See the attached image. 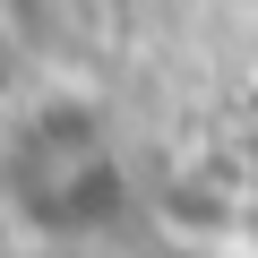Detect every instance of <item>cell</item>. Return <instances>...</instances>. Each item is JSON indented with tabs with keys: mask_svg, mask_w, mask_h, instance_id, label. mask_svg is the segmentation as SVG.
I'll return each instance as SVG.
<instances>
[{
	"mask_svg": "<svg viewBox=\"0 0 258 258\" xmlns=\"http://www.w3.org/2000/svg\"><path fill=\"white\" fill-rule=\"evenodd\" d=\"M0 198L52 241H95L129 215V164L112 120L78 95H43L0 129Z\"/></svg>",
	"mask_w": 258,
	"mask_h": 258,
	"instance_id": "6da1fadb",
	"label": "cell"
}]
</instances>
